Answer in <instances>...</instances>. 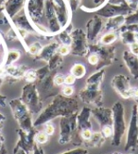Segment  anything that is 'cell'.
Listing matches in <instances>:
<instances>
[{
  "label": "cell",
  "mask_w": 138,
  "mask_h": 154,
  "mask_svg": "<svg viewBox=\"0 0 138 154\" xmlns=\"http://www.w3.org/2000/svg\"><path fill=\"white\" fill-rule=\"evenodd\" d=\"M78 109H79V104L75 99L58 95L51 104L46 106L44 111L41 112V114L33 123V126L38 127L43 125L59 116L63 117L77 113Z\"/></svg>",
  "instance_id": "6da1fadb"
},
{
  "label": "cell",
  "mask_w": 138,
  "mask_h": 154,
  "mask_svg": "<svg viewBox=\"0 0 138 154\" xmlns=\"http://www.w3.org/2000/svg\"><path fill=\"white\" fill-rule=\"evenodd\" d=\"M112 110H113V128L112 145L117 146L120 145L122 137L126 131L124 106L120 102H116L113 106Z\"/></svg>",
  "instance_id": "7a4b0ae2"
},
{
  "label": "cell",
  "mask_w": 138,
  "mask_h": 154,
  "mask_svg": "<svg viewBox=\"0 0 138 154\" xmlns=\"http://www.w3.org/2000/svg\"><path fill=\"white\" fill-rule=\"evenodd\" d=\"M10 106L11 108V110H13L15 120L19 124L21 129L25 130L27 132L31 131L33 128V123L31 121V111L28 109V106L20 99L13 100L10 103Z\"/></svg>",
  "instance_id": "3957f363"
},
{
  "label": "cell",
  "mask_w": 138,
  "mask_h": 154,
  "mask_svg": "<svg viewBox=\"0 0 138 154\" xmlns=\"http://www.w3.org/2000/svg\"><path fill=\"white\" fill-rule=\"evenodd\" d=\"M77 113L62 117L60 121V139L59 143L64 145L71 141L77 130Z\"/></svg>",
  "instance_id": "277c9868"
},
{
  "label": "cell",
  "mask_w": 138,
  "mask_h": 154,
  "mask_svg": "<svg viewBox=\"0 0 138 154\" xmlns=\"http://www.w3.org/2000/svg\"><path fill=\"white\" fill-rule=\"evenodd\" d=\"M138 111L137 106H134L133 114H131V122L128 128L127 141H126L125 151L135 150L138 147Z\"/></svg>",
  "instance_id": "5b68a950"
},
{
  "label": "cell",
  "mask_w": 138,
  "mask_h": 154,
  "mask_svg": "<svg viewBox=\"0 0 138 154\" xmlns=\"http://www.w3.org/2000/svg\"><path fill=\"white\" fill-rule=\"evenodd\" d=\"M22 102L25 104L31 113H38L42 109V103L34 86L28 85L23 90Z\"/></svg>",
  "instance_id": "8992f818"
},
{
  "label": "cell",
  "mask_w": 138,
  "mask_h": 154,
  "mask_svg": "<svg viewBox=\"0 0 138 154\" xmlns=\"http://www.w3.org/2000/svg\"><path fill=\"white\" fill-rule=\"evenodd\" d=\"M18 134H19V141L17 142L16 146L14 149V154L18 151L19 149L24 150L26 153L32 152L35 145L34 141H35V134H36L34 128H32L28 132L20 128L18 130Z\"/></svg>",
  "instance_id": "52a82bcc"
},
{
  "label": "cell",
  "mask_w": 138,
  "mask_h": 154,
  "mask_svg": "<svg viewBox=\"0 0 138 154\" xmlns=\"http://www.w3.org/2000/svg\"><path fill=\"white\" fill-rule=\"evenodd\" d=\"M91 114L97 119L98 124L103 128L105 126L113 127V110L110 109L98 106L97 109L91 110Z\"/></svg>",
  "instance_id": "ba28073f"
},
{
  "label": "cell",
  "mask_w": 138,
  "mask_h": 154,
  "mask_svg": "<svg viewBox=\"0 0 138 154\" xmlns=\"http://www.w3.org/2000/svg\"><path fill=\"white\" fill-rule=\"evenodd\" d=\"M80 96L82 101L87 104H95L98 106H100L102 103V93L98 90L86 88L80 93Z\"/></svg>",
  "instance_id": "9c48e42d"
},
{
  "label": "cell",
  "mask_w": 138,
  "mask_h": 154,
  "mask_svg": "<svg viewBox=\"0 0 138 154\" xmlns=\"http://www.w3.org/2000/svg\"><path fill=\"white\" fill-rule=\"evenodd\" d=\"M90 116H91V109L88 108L82 109L81 113L77 115V129L79 133L83 129L92 128V124L90 123Z\"/></svg>",
  "instance_id": "30bf717a"
},
{
  "label": "cell",
  "mask_w": 138,
  "mask_h": 154,
  "mask_svg": "<svg viewBox=\"0 0 138 154\" xmlns=\"http://www.w3.org/2000/svg\"><path fill=\"white\" fill-rule=\"evenodd\" d=\"M113 87L116 88L117 92L120 94L123 98L130 97V87L128 84V81L126 80L125 77L118 76L116 79H113Z\"/></svg>",
  "instance_id": "8fae6325"
},
{
  "label": "cell",
  "mask_w": 138,
  "mask_h": 154,
  "mask_svg": "<svg viewBox=\"0 0 138 154\" xmlns=\"http://www.w3.org/2000/svg\"><path fill=\"white\" fill-rule=\"evenodd\" d=\"M105 141V137L101 132H95L93 133L92 137L90 140L85 142V145H87L89 147H98L101 146Z\"/></svg>",
  "instance_id": "7c38bea8"
},
{
  "label": "cell",
  "mask_w": 138,
  "mask_h": 154,
  "mask_svg": "<svg viewBox=\"0 0 138 154\" xmlns=\"http://www.w3.org/2000/svg\"><path fill=\"white\" fill-rule=\"evenodd\" d=\"M71 72L76 78H81L85 74V68L81 64H75L71 69Z\"/></svg>",
  "instance_id": "4fadbf2b"
},
{
  "label": "cell",
  "mask_w": 138,
  "mask_h": 154,
  "mask_svg": "<svg viewBox=\"0 0 138 154\" xmlns=\"http://www.w3.org/2000/svg\"><path fill=\"white\" fill-rule=\"evenodd\" d=\"M48 141V135H47L45 131H41L35 134V142L38 145H43L46 144Z\"/></svg>",
  "instance_id": "5bb4252c"
},
{
  "label": "cell",
  "mask_w": 138,
  "mask_h": 154,
  "mask_svg": "<svg viewBox=\"0 0 138 154\" xmlns=\"http://www.w3.org/2000/svg\"><path fill=\"white\" fill-rule=\"evenodd\" d=\"M116 39V35L115 33H113V32H110V33H107V34L103 35L102 38H101V43H103V44H111Z\"/></svg>",
  "instance_id": "9a60e30c"
},
{
  "label": "cell",
  "mask_w": 138,
  "mask_h": 154,
  "mask_svg": "<svg viewBox=\"0 0 138 154\" xmlns=\"http://www.w3.org/2000/svg\"><path fill=\"white\" fill-rule=\"evenodd\" d=\"M79 134H80L81 139L82 141L86 142V141H88V140L91 139L92 135H93V132H92V130L90 129V128H87V129H83V130H81V131Z\"/></svg>",
  "instance_id": "2e32d148"
},
{
  "label": "cell",
  "mask_w": 138,
  "mask_h": 154,
  "mask_svg": "<svg viewBox=\"0 0 138 154\" xmlns=\"http://www.w3.org/2000/svg\"><path fill=\"white\" fill-rule=\"evenodd\" d=\"M101 133L103 134V136L105 138H109L111 136L113 135V128L112 126H105L102 128V130H101Z\"/></svg>",
  "instance_id": "e0dca14e"
},
{
  "label": "cell",
  "mask_w": 138,
  "mask_h": 154,
  "mask_svg": "<svg viewBox=\"0 0 138 154\" xmlns=\"http://www.w3.org/2000/svg\"><path fill=\"white\" fill-rule=\"evenodd\" d=\"M61 154H88V151L86 149H82V147H79V149H75L69 151H65Z\"/></svg>",
  "instance_id": "ac0fdd59"
},
{
  "label": "cell",
  "mask_w": 138,
  "mask_h": 154,
  "mask_svg": "<svg viewBox=\"0 0 138 154\" xmlns=\"http://www.w3.org/2000/svg\"><path fill=\"white\" fill-rule=\"evenodd\" d=\"M44 131L48 136H51V135L54 134V132H55V128H54V126L52 125V124L47 123L46 125V127H45Z\"/></svg>",
  "instance_id": "d6986e66"
},
{
  "label": "cell",
  "mask_w": 138,
  "mask_h": 154,
  "mask_svg": "<svg viewBox=\"0 0 138 154\" xmlns=\"http://www.w3.org/2000/svg\"><path fill=\"white\" fill-rule=\"evenodd\" d=\"M76 81V77L73 74H69L66 77H64V84H66L67 86L73 85Z\"/></svg>",
  "instance_id": "ffe728a7"
},
{
  "label": "cell",
  "mask_w": 138,
  "mask_h": 154,
  "mask_svg": "<svg viewBox=\"0 0 138 154\" xmlns=\"http://www.w3.org/2000/svg\"><path fill=\"white\" fill-rule=\"evenodd\" d=\"M73 92H74V88H72L71 86H66V87H64L63 88V94L64 96L69 97V96L72 95V94H73Z\"/></svg>",
  "instance_id": "44dd1931"
},
{
  "label": "cell",
  "mask_w": 138,
  "mask_h": 154,
  "mask_svg": "<svg viewBox=\"0 0 138 154\" xmlns=\"http://www.w3.org/2000/svg\"><path fill=\"white\" fill-rule=\"evenodd\" d=\"M54 83L57 86H62L63 84H64V77L63 75H57L55 78H54Z\"/></svg>",
  "instance_id": "7402d4cb"
},
{
  "label": "cell",
  "mask_w": 138,
  "mask_h": 154,
  "mask_svg": "<svg viewBox=\"0 0 138 154\" xmlns=\"http://www.w3.org/2000/svg\"><path fill=\"white\" fill-rule=\"evenodd\" d=\"M131 51L133 52L134 55L138 56V42H134L131 44Z\"/></svg>",
  "instance_id": "603a6c76"
},
{
  "label": "cell",
  "mask_w": 138,
  "mask_h": 154,
  "mask_svg": "<svg viewBox=\"0 0 138 154\" xmlns=\"http://www.w3.org/2000/svg\"><path fill=\"white\" fill-rule=\"evenodd\" d=\"M88 62L91 64V65H97L98 62V55H90L89 58H88Z\"/></svg>",
  "instance_id": "cb8c5ba5"
},
{
  "label": "cell",
  "mask_w": 138,
  "mask_h": 154,
  "mask_svg": "<svg viewBox=\"0 0 138 154\" xmlns=\"http://www.w3.org/2000/svg\"><path fill=\"white\" fill-rule=\"evenodd\" d=\"M69 51H70L69 47H67V46H62L59 50V52L61 53L62 55H67Z\"/></svg>",
  "instance_id": "d4e9b609"
},
{
  "label": "cell",
  "mask_w": 138,
  "mask_h": 154,
  "mask_svg": "<svg viewBox=\"0 0 138 154\" xmlns=\"http://www.w3.org/2000/svg\"><path fill=\"white\" fill-rule=\"evenodd\" d=\"M130 97L134 100H138V90L137 88H131L130 90Z\"/></svg>",
  "instance_id": "484cf974"
},
{
  "label": "cell",
  "mask_w": 138,
  "mask_h": 154,
  "mask_svg": "<svg viewBox=\"0 0 138 154\" xmlns=\"http://www.w3.org/2000/svg\"><path fill=\"white\" fill-rule=\"evenodd\" d=\"M32 154H45V153H44V150L42 149L38 145H34Z\"/></svg>",
  "instance_id": "4316f807"
},
{
  "label": "cell",
  "mask_w": 138,
  "mask_h": 154,
  "mask_svg": "<svg viewBox=\"0 0 138 154\" xmlns=\"http://www.w3.org/2000/svg\"><path fill=\"white\" fill-rule=\"evenodd\" d=\"M36 79V74L32 72H29L28 73V76H27V80L28 81H29V82H32V81H34Z\"/></svg>",
  "instance_id": "83f0119b"
},
{
  "label": "cell",
  "mask_w": 138,
  "mask_h": 154,
  "mask_svg": "<svg viewBox=\"0 0 138 154\" xmlns=\"http://www.w3.org/2000/svg\"><path fill=\"white\" fill-rule=\"evenodd\" d=\"M39 51V48H38V46L36 45V44H33L31 46V48H29V51H31V53H37Z\"/></svg>",
  "instance_id": "f1b7e54d"
},
{
  "label": "cell",
  "mask_w": 138,
  "mask_h": 154,
  "mask_svg": "<svg viewBox=\"0 0 138 154\" xmlns=\"http://www.w3.org/2000/svg\"><path fill=\"white\" fill-rule=\"evenodd\" d=\"M6 153H7V150H6L5 146L0 144V154H6Z\"/></svg>",
  "instance_id": "f546056e"
},
{
  "label": "cell",
  "mask_w": 138,
  "mask_h": 154,
  "mask_svg": "<svg viewBox=\"0 0 138 154\" xmlns=\"http://www.w3.org/2000/svg\"><path fill=\"white\" fill-rule=\"evenodd\" d=\"M19 32H20V34L22 35L23 37H25L26 35H27V32L24 31V29H19Z\"/></svg>",
  "instance_id": "4dcf8cb0"
},
{
  "label": "cell",
  "mask_w": 138,
  "mask_h": 154,
  "mask_svg": "<svg viewBox=\"0 0 138 154\" xmlns=\"http://www.w3.org/2000/svg\"><path fill=\"white\" fill-rule=\"evenodd\" d=\"M5 120V116L3 115V114H1V113H0V121H4Z\"/></svg>",
  "instance_id": "1f68e13d"
},
{
  "label": "cell",
  "mask_w": 138,
  "mask_h": 154,
  "mask_svg": "<svg viewBox=\"0 0 138 154\" xmlns=\"http://www.w3.org/2000/svg\"><path fill=\"white\" fill-rule=\"evenodd\" d=\"M15 154H28V153H26L25 151H24V150H22V149H21V150H20L19 152H16Z\"/></svg>",
  "instance_id": "d6a6232c"
},
{
  "label": "cell",
  "mask_w": 138,
  "mask_h": 154,
  "mask_svg": "<svg viewBox=\"0 0 138 154\" xmlns=\"http://www.w3.org/2000/svg\"><path fill=\"white\" fill-rule=\"evenodd\" d=\"M2 126H3V122L0 121V130H1V128H2Z\"/></svg>",
  "instance_id": "836d02e7"
},
{
  "label": "cell",
  "mask_w": 138,
  "mask_h": 154,
  "mask_svg": "<svg viewBox=\"0 0 138 154\" xmlns=\"http://www.w3.org/2000/svg\"><path fill=\"white\" fill-rule=\"evenodd\" d=\"M135 38H136V40H137V42H138V32H137V34L135 35Z\"/></svg>",
  "instance_id": "e575fe53"
},
{
  "label": "cell",
  "mask_w": 138,
  "mask_h": 154,
  "mask_svg": "<svg viewBox=\"0 0 138 154\" xmlns=\"http://www.w3.org/2000/svg\"><path fill=\"white\" fill-rule=\"evenodd\" d=\"M113 154H120V153H118V152H116V153H113Z\"/></svg>",
  "instance_id": "d590c367"
},
{
  "label": "cell",
  "mask_w": 138,
  "mask_h": 154,
  "mask_svg": "<svg viewBox=\"0 0 138 154\" xmlns=\"http://www.w3.org/2000/svg\"><path fill=\"white\" fill-rule=\"evenodd\" d=\"M137 111H138V106H137Z\"/></svg>",
  "instance_id": "8d00e7d4"
},
{
  "label": "cell",
  "mask_w": 138,
  "mask_h": 154,
  "mask_svg": "<svg viewBox=\"0 0 138 154\" xmlns=\"http://www.w3.org/2000/svg\"><path fill=\"white\" fill-rule=\"evenodd\" d=\"M0 42H1V40H0Z\"/></svg>",
  "instance_id": "74e56055"
}]
</instances>
